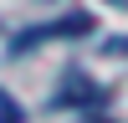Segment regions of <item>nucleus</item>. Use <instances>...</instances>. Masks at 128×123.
<instances>
[{
	"label": "nucleus",
	"mask_w": 128,
	"mask_h": 123,
	"mask_svg": "<svg viewBox=\"0 0 128 123\" xmlns=\"http://www.w3.org/2000/svg\"><path fill=\"white\" fill-rule=\"evenodd\" d=\"M77 36H92V20L87 16H62V20H51V26H31L26 36H16L10 51H31V46H41V41H77Z\"/></svg>",
	"instance_id": "nucleus-1"
},
{
	"label": "nucleus",
	"mask_w": 128,
	"mask_h": 123,
	"mask_svg": "<svg viewBox=\"0 0 128 123\" xmlns=\"http://www.w3.org/2000/svg\"><path fill=\"white\" fill-rule=\"evenodd\" d=\"M102 92L92 87L87 77H82V72H67V87L56 92V98H51V108H72V102H98Z\"/></svg>",
	"instance_id": "nucleus-2"
},
{
	"label": "nucleus",
	"mask_w": 128,
	"mask_h": 123,
	"mask_svg": "<svg viewBox=\"0 0 128 123\" xmlns=\"http://www.w3.org/2000/svg\"><path fill=\"white\" fill-rule=\"evenodd\" d=\"M0 123H20V108H10L5 92H0Z\"/></svg>",
	"instance_id": "nucleus-3"
}]
</instances>
